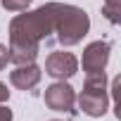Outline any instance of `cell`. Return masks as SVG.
Here are the masks:
<instances>
[{
	"mask_svg": "<svg viewBox=\"0 0 121 121\" xmlns=\"http://www.w3.org/2000/svg\"><path fill=\"white\" fill-rule=\"evenodd\" d=\"M109 55H112V43H109V40H93L90 45H86V50H83V59H81L86 76L102 74V71L107 69Z\"/></svg>",
	"mask_w": 121,
	"mask_h": 121,
	"instance_id": "5b68a950",
	"label": "cell"
},
{
	"mask_svg": "<svg viewBox=\"0 0 121 121\" xmlns=\"http://www.w3.org/2000/svg\"><path fill=\"white\" fill-rule=\"evenodd\" d=\"M40 76H43V69L36 64V62H29V64H17L14 71H10V83L19 90H33L38 83H40Z\"/></svg>",
	"mask_w": 121,
	"mask_h": 121,
	"instance_id": "8992f818",
	"label": "cell"
},
{
	"mask_svg": "<svg viewBox=\"0 0 121 121\" xmlns=\"http://www.w3.org/2000/svg\"><path fill=\"white\" fill-rule=\"evenodd\" d=\"M7 100H10V90H7V86H5L3 81H0V104L7 102Z\"/></svg>",
	"mask_w": 121,
	"mask_h": 121,
	"instance_id": "8fae6325",
	"label": "cell"
},
{
	"mask_svg": "<svg viewBox=\"0 0 121 121\" xmlns=\"http://www.w3.org/2000/svg\"><path fill=\"white\" fill-rule=\"evenodd\" d=\"M43 100H45L48 109H52V112L67 114V116H76L78 114V109H76V93L64 81H55L52 86H48Z\"/></svg>",
	"mask_w": 121,
	"mask_h": 121,
	"instance_id": "3957f363",
	"label": "cell"
},
{
	"mask_svg": "<svg viewBox=\"0 0 121 121\" xmlns=\"http://www.w3.org/2000/svg\"><path fill=\"white\" fill-rule=\"evenodd\" d=\"M7 62H10V50H7V45L0 43V71L7 67Z\"/></svg>",
	"mask_w": 121,
	"mask_h": 121,
	"instance_id": "9c48e42d",
	"label": "cell"
},
{
	"mask_svg": "<svg viewBox=\"0 0 121 121\" xmlns=\"http://www.w3.org/2000/svg\"><path fill=\"white\" fill-rule=\"evenodd\" d=\"M76 71H78V59L74 52L57 50V52H50L45 59V74L52 76L55 81H67Z\"/></svg>",
	"mask_w": 121,
	"mask_h": 121,
	"instance_id": "277c9868",
	"label": "cell"
},
{
	"mask_svg": "<svg viewBox=\"0 0 121 121\" xmlns=\"http://www.w3.org/2000/svg\"><path fill=\"white\" fill-rule=\"evenodd\" d=\"M14 119V114H12V109L10 107H5V102L0 104V121H12Z\"/></svg>",
	"mask_w": 121,
	"mask_h": 121,
	"instance_id": "30bf717a",
	"label": "cell"
},
{
	"mask_svg": "<svg viewBox=\"0 0 121 121\" xmlns=\"http://www.w3.org/2000/svg\"><path fill=\"white\" fill-rule=\"evenodd\" d=\"M0 3H3V7L7 12H24L33 0H0Z\"/></svg>",
	"mask_w": 121,
	"mask_h": 121,
	"instance_id": "ba28073f",
	"label": "cell"
},
{
	"mask_svg": "<svg viewBox=\"0 0 121 121\" xmlns=\"http://www.w3.org/2000/svg\"><path fill=\"white\" fill-rule=\"evenodd\" d=\"M90 29V17L83 7L67 3H45L36 10H24L10 22V62L29 64L43 45H78Z\"/></svg>",
	"mask_w": 121,
	"mask_h": 121,
	"instance_id": "6da1fadb",
	"label": "cell"
},
{
	"mask_svg": "<svg viewBox=\"0 0 121 121\" xmlns=\"http://www.w3.org/2000/svg\"><path fill=\"white\" fill-rule=\"evenodd\" d=\"M119 5H121V0H104V14L112 24L119 22Z\"/></svg>",
	"mask_w": 121,
	"mask_h": 121,
	"instance_id": "52a82bcc",
	"label": "cell"
},
{
	"mask_svg": "<svg viewBox=\"0 0 121 121\" xmlns=\"http://www.w3.org/2000/svg\"><path fill=\"white\" fill-rule=\"evenodd\" d=\"M50 121H59V119H50Z\"/></svg>",
	"mask_w": 121,
	"mask_h": 121,
	"instance_id": "7c38bea8",
	"label": "cell"
},
{
	"mask_svg": "<svg viewBox=\"0 0 121 121\" xmlns=\"http://www.w3.org/2000/svg\"><path fill=\"white\" fill-rule=\"evenodd\" d=\"M78 107L83 109V114L97 119V116H104L107 109H109V88H107V74H93V76H86V83H83V90L78 93L76 97Z\"/></svg>",
	"mask_w": 121,
	"mask_h": 121,
	"instance_id": "7a4b0ae2",
	"label": "cell"
}]
</instances>
